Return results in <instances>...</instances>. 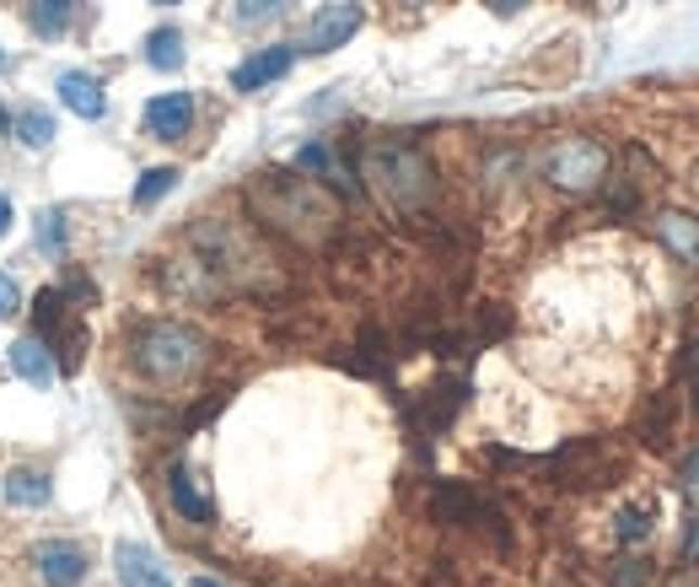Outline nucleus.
Masks as SVG:
<instances>
[{"label": "nucleus", "mask_w": 699, "mask_h": 587, "mask_svg": "<svg viewBox=\"0 0 699 587\" xmlns=\"http://www.w3.org/2000/svg\"><path fill=\"white\" fill-rule=\"evenodd\" d=\"M603 167H608V156H603L597 141H586V136H570V141H559L549 151V178H555L559 189H592L603 178Z\"/></svg>", "instance_id": "7ed1b4c3"}, {"label": "nucleus", "mask_w": 699, "mask_h": 587, "mask_svg": "<svg viewBox=\"0 0 699 587\" xmlns=\"http://www.w3.org/2000/svg\"><path fill=\"white\" fill-rule=\"evenodd\" d=\"M11 372H16L22 383H33V388H49V383H54V361H49V345H43L38 334L16 340V345H11Z\"/></svg>", "instance_id": "1a4fd4ad"}, {"label": "nucleus", "mask_w": 699, "mask_h": 587, "mask_svg": "<svg viewBox=\"0 0 699 587\" xmlns=\"http://www.w3.org/2000/svg\"><path fill=\"white\" fill-rule=\"evenodd\" d=\"M16 141H27L33 151H43L54 141V119L43 114V109H22V119H16Z\"/></svg>", "instance_id": "f3484780"}, {"label": "nucleus", "mask_w": 699, "mask_h": 587, "mask_svg": "<svg viewBox=\"0 0 699 587\" xmlns=\"http://www.w3.org/2000/svg\"><path fill=\"white\" fill-rule=\"evenodd\" d=\"M0 130H5V114H0Z\"/></svg>", "instance_id": "c756f323"}, {"label": "nucleus", "mask_w": 699, "mask_h": 587, "mask_svg": "<svg viewBox=\"0 0 699 587\" xmlns=\"http://www.w3.org/2000/svg\"><path fill=\"white\" fill-rule=\"evenodd\" d=\"M662 243H668L678 259L699 265V221H695V216H678V210H668V216H662Z\"/></svg>", "instance_id": "f8f14e48"}, {"label": "nucleus", "mask_w": 699, "mask_h": 587, "mask_svg": "<svg viewBox=\"0 0 699 587\" xmlns=\"http://www.w3.org/2000/svg\"><path fill=\"white\" fill-rule=\"evenodd\" d=\"M60 103L70 109V114H81V119H103V87L87 76V71H65L60 76Z\"/></svg>", "instance_id": "9d476101"}, {"label": "nucleus", "mask_w": 699, "mask_h": 587, "mask_svg": "<svg viewBox=\"0 0 699 587\" xmlns=\"http://www.w3.org/2000/svg\"><path fill=\"white\" fill-rule=\"evenodd\" d=\"M178 189V167H151V173H140L135 183V205L145 210V205H156L161 194H172Z\"/></svg>", "instance_id": "dca6fc26"}, {"label": "nucleus", "mask_w": 699, "mask_h": 587, "mask_svg": "<svg viewBox=\"0 0 699 587\" xmlns=\"http://www.w3.org/2000/svg\"><path fill=\"white\" fill-rule=\"evenodd\" d=\"M49 496H54V485H49L43 469H11L5 474V501L11 507H49Z\"/></svg>", "instance_id": "9b49d317"}, {"label": "nucleus", "mask_w": 699, "mask_h": 587, "mask_svg": "<svg viewBox=\"0 0 699 587\" xmlns=\"http://www.w3.org/2000/svg\"><path fill=\"white\" fill-rule=\"evenodd\" d=\"M145 60H151L156 71H178V65H183V33H178V27H156V33L145 38Z\"/></svg>", "instance_id": "ddd939ff"}, {"label": "nucleus", "mask_w": 699, "mask_h": 587, "mask_svg": "<svg viewBox=\"0 0 699 587\" xmlns=\"http://www.w3.org/2000/svg\"><path fill=\"white\" fill-rule=\"evenodd\" d=\"M16 307H22V292H16V281H11V276H0V323H5Z\"/></svg>", "instance_id": "5701e85b"}, {"label": "nucleus", "mask_w": 699, "mask_h": 587, "mask_svg": "<svg viewBox=\"0 0 699 587\" xmlns=\"http://www.w3.org/2000/svg\"><path fill=\"white\" fill-rule=\"evenodd\" d=\"M194 587H221V583H210V577H199V583H194Z\"/></svg>", "instance_id": "bb28decb"}, {"label": "nucleus", "mask_w": 699, "mask_h": 587, "mask_svg": "<svg viewBox=\"0 0 699 587\" xmlns=\"http://www.w3.org/2000/svg\"><path fill=\"white\" fill-rule=\"evenodd\" d=\"M296 167H307V173H328V178H334V156H328L323 146H301L296 151Z\"/></svg>", "instance_id": "412c9836"}, {"label": "nucleus", "mask_w": 699, "mask_h": 587, "mask_svg": "<svg viewBox=\"0 0 699 587\" xmlns=\"http://www.w3.org/2000/svg\"><path fill=\"white\" fill-rule=\"evenodd\" d=\"M151 5H178V0H151Z\"/></svg>", "instance_id": "cd10ccee"}, {"label": "nucleus", "mask_w": 699, "mask_h": 587, "mask_svg": "<svg viewBox=\"0 0 699 587\" xmlns=\"http://www.w3.org/2000/svg\"><path fill=\"white\" fill-rule=\"evenodd\" d=\"M372 167H377V183L393 194V200H404V205H415L430 194V167H425V156L410 146H383L372 156Z\"/></svg>", "instance_id": "f03ea898"}, {"label": "nucleus", "mask_w": 699, "mask_h": 587, "mask_svg": "<svg viewBox=\"0 0 699 587\" xmlns=\"http://www.w3.org/2000/svg\"><path fill=\"white\" fill-rule=\"evenodd\" d=\"M145 130L156 141H183L194 130V92H161L145 103Z\"/></svg>", "instance_id": "39448f33"}, {"label": "nucleus", "mask_w": 699, "mask_h": 587, "mask_svg": "<svg viewBox=\"0 0 699 587\" xmlns=\"http://www.w3.org/2000/svg\"><path fill=\"white\" fill-rule=\"evenodd\" d=\"M0 71H5V49H0Z\"/></svg>", "instance_id": "c85d7f7f"}, {"label": "nucleus", "mask_w": 699, "mask_h": 587, "mask_svg": "<svg viewBox=\"0 0 699 587\" xmlns=\"http://www.w3.org/2000/svg\"><path fill=\"white\" fill-rule=\"evenodd\" d=\"M167 485H172V501H178V512H183V518L210 523V501L199 496V485H194V474H189V469H172V480H167Z\"/></svg>", "instance_id": "4468645a"}, {"label": "nucleus", "mask_w": 699, "mask_h": 587, "mask_svg": "<svg viewBox=\"0 0 699 587\" xmlns=\"http://www.w3.org/2000/svg\"><path fill=\"white\" fill-rule=\"evenodd\" d=\"M205 361V340L183 323H151L135 340V367L156 383H178Z\"/></svg>", "instance_id": "f257e3e1"}, {"label": "nucleus", "mask_w": 699, "mask_h": 587, "mask_svg": "<svg viewBox=\"0 0 699 587\" xmlns=\"http://www.w3.org/2000/svg\"><path fill=\"white\" fill-rule=\"evenodd\" d=\"M290 65H296V49H290V43H270V49L248 54V60L232 71V87H237V92H259V87L280 81Z\"/></svg>", "instance_id": "423d86ee"}, {"label": "nucleus", "mask_w": 699, "mask_h": 587, "mask_svg": "<svg viewBox=\"0 0 699 587\" xmlns=\"http://www.w3.org/2000/svg\"><path fill=\"white\" fill-rule=\"evenodd\" d=\"M114 561H119V583L125 587H172L167 572H161V561H156L145 545H130V539H125V545L114 550Z\"/></svg>", "instance_id": "6e6552de"}, {"label": "nucleus", "mask_w": 699, "mask_h": 587, "mask_svg": "<svg viewBox=\"0 0 699 587\" xmlns=\"http://www.w3.org/2000/svg\"><path fill=\"white\" fill-rule=\"evenodd\" d=\"M296 0H232V22L237 27H264V22H275L285 16Z\"/></svg>", "instance_id": "2eb2a0df"}, {"label": "nucleus", "mask_w": 699, "mask_h": 587, "mask_svg": "<svg viewBox=\"0 0 699 587\" xmlns=\"http://www.w3.org/2000/svg\"><path fill=\"white\" fill-rule=\"evenodd\" d=\"M70 11H76V0H38V5H33V27L54 38V33L70 27Z\"/></svg>", "instance_id": "a211bd4d"}, {"label": "nucleus", "mask_w": 699, "mask_h": 587, "mask_svg": "<svg viewBox=\"0 0 699 587\" xmlns=\"http://www.w3.org/2000/svg\"><path fill=\"white\" fill-rule=\"evenodd\" d=\"M613 587H646V561H624V572L613 577Z\"/></svg>", "instance_id": "b1692460"}, {"label": "nucleus", "mask_w": 699, "mask_h": 587, "mask_svg": "<svg viewBox=\"0 0 699 587\" xmlns=\"http://www.w3.org/2000/svg\"><path fill=\"white\" fill-rule=\"evenodd\" d=\"M33 561H38V572H43V583L49 587H81L87 583V556H81L76 545H65V539H43Z\"/></svg>", "instance_id": "0eeeda50"}, {"label": "nucleus", "mask_w": 699, "mask_h": 587, "mask_svg": "<svg viewBox=\"0 0 699 587\" xmlns=\"http://www.w3.org/2000/svg\"><path fill=\"white\" fill-rule=\"evenodd\" d=\"M38 248L54 259V254H65V216L60 210H43L38 216Z\"/></svg>", "instance_id": "6ab92c4d"}, {"label": "nucleus", "mask_w": 699, "mask_h": 587, "mask_svg": "<svg viewBox=\"0 0 699 587\" xmlns=\"http://www.w3.org/2000/svg\"><path fill=\"white\" fill-rule=\"evenodd\" d=\"M678 490H684V496L699 507V447L684 458V469H678Z\"/></svg>", "instance_id": "4be33fe9"}, {"label": "nucleus", "mask_w": 699, "mask_h": 587, "mask_svg": "<svg viewBox=\"0 0 699 587\" xmlns=\"http://www.w3.org/2000/svg\"><path fill=\"white\" fill-rule=\"evenodd\" d=\"M684 561H689V566H699V518L684 528Z\"/></svg>", "instance_id": "393cba45"}, {"label": "nucleus", "mask_w": 699, "mask_h": 587, "mask_svg": "<svg viewBox=\"0 0 699 587\" xmlns=\"http://www.w3.org/2000/svg\"><path fill=\"white\" fill-rule=\"evenodd\" d=\"M646 534H651V512H646V507H624V512H619V539L635 545V539H646Z\"/></svg>", "instance_id": "aec40b11"}, {"label": "nucleus", "mask_w": 699, "mask_h": 587, "mask_svg": "<svg viewBox=\"0 0 699 587\" xmlns=\"http://www.w3.org/2000/svg\"><path fill=\"white\" fill-rule=\"evenodd\" d=\"M5 227H11V200L0 194V238H5Z\"/></svg>", "instance_id": "a878e982"}, {"label": "nucleus", "mask_w": 699, "mask_h": 587, "mask_svg": "<svg viewBox=\"0 0 699 587\" xmlns=\"http://www.w3.org/2000/svg\"><path fill=\"white\" fill-rule=\"evenodd\" d=\"M361 33V5H323L318 16H312V27H307V54H328V49H339V43H350Z\"/></svg>", "instance_id": "20e7f679"}]
</instances>
